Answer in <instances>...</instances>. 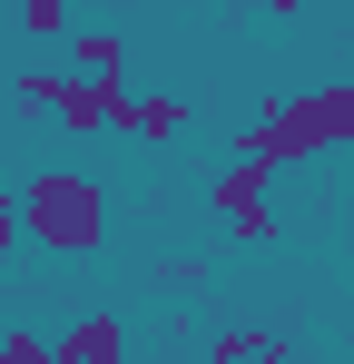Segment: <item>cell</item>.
I'll list each match as a JSON object with an SVG mask.
<instances>
[{
	"label": "cell",
	"instance_id": "cell-13",
	"mask_svg": "<svg viewBox=\"0 0 354 364\" xmlns=\"http://www.w3.org/2000/svg\"><path fill=\"white\" fill-rule=\"evenodd\" d=\"M256 364H305V355H295L286 335H266V355H256Z\"/></svg>",
	"mask_w": 354,
	"mask_h": 364
},
{
	"label": "cell",
	"instance_id": "cell-12",
	"mask_svg": "<svg viewBox=\"0 0 354 364\" xmlns=\"http://www.w3.org/2000/svg\"><path fill=\"white\" fill-rule=\"evenodd\" d=\"M10 246H20V197L0 187V256H10Z\"/></svg>",
	"mask_w": 354,
	"mask_h": 364
},
{
	"label": "cell",
	"instance_id": "cell-8",
	"mask_svg": "<svg viewBox=\"0 0 354 364\" xmlns=\"http://www.w3.org/2000/svg\"><path fill=\"white\" fill-rule=\"evenodd\" d=\"M10 10H20V30H30V40H69V30H79V20H69V0H10Z\"/></svg>",
	"mask_w": 354,
	"mask_h": 364
},
{
	"label": "cell",
	"instance_id": "cell-4",
	"mask_svg": "<svg viewBox=\"0 0 354 364\" xmlns=\"http://www.w3.org/2000/svg\"><path fill=\"white\" fill-rule=\"evenodd\" d=\"M207 207H217V227L246 246H266L276 237V207H266V168H246V158H227L217 178H207Z\"/></svg>",
	"mask_w": 354,
	"mask_h": 364
},
{
	"label": "cell",
	"instance_id": "cell-1",
	"mask_svg": "<svg viewBox=\"0 0 354 364\" xmlns=\"http://www.w3.org/2000/svg\"><path fill=\"white\" fill-rule=\"evenodd\" d=\"M325 148H354V79H325V89H286V99H266L256 128H236V158L246 168H305V158H325Z\"/></svg>",
	"mask_w": 354,
	"mask_h": 364
},
{
	"label": "cell",
	"instance_id": "cell-3",
	"mask_svg": "<svg viewBox=\"0 0 354 364\" xmlns=\"http://www.w3.org/2000/svg\"><path fill=\"white\" fill-rule=\"evenodd\" d=\"M128 109H138V89L128 79H59V99H50V119L69 128V138H128Z\"/></svg>",
	"mask_w": 354,
	"mask_h": 364
},
{
	"label": "cell",
	"instance_id": "cell-9",
	"mask_svg": "<svg viewBox=\"0 0 354 364\" xmlns=\"http://www.w3.org/2000/svg\"><path fill=\"white\" fill-rule=\"evenodd\" d=\"M256 355H266L256 325H217V335H207V364H256Z\"/></svg>",
	"mask_w": 354,
	"mask_h": 364
},
{
	"label": "cell",
	"instance_id": "cell-7",
	"mask_svg": "<svg viewBox=\"0 0 354 364\" xmlns=\"http://www.w3.org/2000/svg\"><path fill=\"white\" fill-rule=\"evenodd\" d=\"M197 119V109H187V99H177V89H148V99H138V109H128V138H138V148H168L177 128Z\"/></svg>",
	"mask_w": 354,
	"mask_h": 364
},
{
	"label": "cell",
	"instance_id": "cell-10",
	"mask_svg": "<svg viewBox=\"0 0 354 364\" xmlns=\"http://www.w3.org/2000/svg\"><path fill=\"white\" fill-rule=\"evenodd\" d=\"M0 364H50V335H30V325L0 315Z\"/></svg>",
	"mask_w": 354,
	"mask_h": 364
},
{
	"label": "cell",
	"instance_id": "cell-6",
	"mask_svg": "<svg viewBox=\"0 0 354 364\" xmlns=\"http://www.w3.org/2000/svg\"><path fill=\"white\" fill-rule=\"evenodd\" d=\"M69 79H128V30H69Z\"/></svg>",
	"mask_w": 354,
	"mask_h": 364
},
{
	"label": "cell",
	"instance_id": "cell-11",
	"mask_svg": "<svg viewBox=\"0 0 354 364\" xmlns=\"http://www.w3.org/2000/svg\"><path fill=\"white\" fill-rule=\"evenodd\" d=\"M158 286H168V296H197V286H207V256H158Z\"/></svg>",
	"mask_w": 354,
	"mask_h": 364
},
{
	"label": "cell",
	"instance_id": "cell-15",
	"mask_svg": "<svg viewBox=\"0 0 354 364\" xmlns=\"http://www.w3.org/2000/svg\"><path fill=\"white\" fill-rule=\"evenodd\" d=\"M99 10H128V0H99Z\"/></svg>",
	"mask_w": 354,
	"mask_h": 364
},
{
	"label": "cell",
	"instance_id": "cell-14",
	"mask_svg": "<svg viewBox=\"0 0 354 364\" xmlns=\"http://www.w3.org/2000/svg\"><path fill=\"white\" fill-rule=\"evenodd\" d=\"M256 10H266V20H305V0H256Z\"/></svg>",
	"mask_w": 354,
	"mask_h": 364
},
{
	"label": "cell",
	"instance_id": "cell-2",
	"mask_svg": "<svg viewBox=\"0 0 354 364\" xmlns=\"http://www.w3.org/2000/svg\"><path fill=\"white\" fill-rule=\"evenodd\" d=\"M10 197H20V237L40 256H99L109 246V187L89 168H30Z\"/></svg>",
	"mask_w": 354,
	"mask_h": 364
},
{
	"label": "cell",
	"instance_id": "cell-5",
	"mask_svg": "<svg viewBox=\"0 0 354 364\" xmlns=\"http://www.w3.org/2000/svg\"><path fill=\"white\" fill-rule=\"evenodd\" d=\"M50 364H128V315L89 305V315H79V325L50 345Z\"/></svg>",
	"mask_w": 354,
	"mask_h": 364
}]
</instances>
